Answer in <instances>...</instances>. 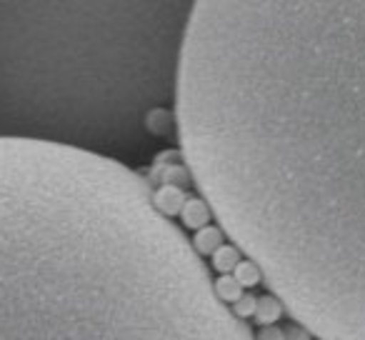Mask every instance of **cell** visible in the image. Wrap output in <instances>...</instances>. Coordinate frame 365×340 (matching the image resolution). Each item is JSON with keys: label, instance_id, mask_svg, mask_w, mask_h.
<instances>
[{"label": "cell", "instance_id": "obj_10", "mask_svg": "<svg viewBox=\"0 0 365 340\" xmlns=\"http://www.w3.org/2000/svg\"><path fill=\"white\" fill-rule=\"evenodd\" d=\"M255 308H258V298H255V295H245V293H243V298H240L238 303L230 305L233 315L238 320H243V323H248V318H253Z\"/></svg>", "mask_w": 365, "mask_h": 340}, {"label": "cell", "instance_id": "obj_11", "mask_svg": "<svg viewBox=\"0 0 365 340\" xmlns=\"http://www.w3.org/2000/svg\"><path fill=\"white\" fill-rule=\"evenodd\" d=\"M255 340H285V330L278 328V325H263Z\"/></svg>", "mask_w": 365, "mask_h": 340}, {"label": "cell", "instance_id": "obj_3", "mask_svg": "<svg viewBox=\"0 0 365 340\" xmlns=\"http://www.w3.org/2000/svg\"><path fill=\"white\" fill-rule=\"evenodd\" d=\"M198 0H38L33 125L43 140L120 160L175 103Z\"/></svg>", "mask_w": 365, "mask_h": 340}, {"label": "cell", "instance_id": "obj_5", "mask_svg": "<svg viewBox=\"0 0 365 340\" xmlns=\"http://www.w3.org/2000/svg\"><path fill=\"white\" fill-rule=\"evenodd\" d=\"M240 260H243V253H240V250L235 248L233 243H230V245L223 243L213 255H210V263H213V268L218 270L220 275H230Z\"/></svg>", "mask_w": 365, "mask_h": 340}, {"label": "cell", "instance_id": "obj_8", "mask_svg": "<svg viewBox=\"0 0 365 340\" xmlns=\"http://www.w3.org/2000/svg\"><path fill=\"white\" fill-rule=\"evenodd\" d=\"M230 275H233V278L238 280V283L243 285V288H255L258 283H263V273H260V268L255 263H250L248 258L240 260V263L235 265V270Z\"/></svg>", "mask_w": 365, "mask_h": 340}, {"label": "cell", "instance_id": "obj_7", "mask_svg": "<svg viewBox=\"0 0 365 340\" xmlns=\"http://www.w3.org/2000/svg\"><path fill=\"white\" fill-rule=\"evenodd\" d=\"M213 285H215V295H218L225 305H233V303H238V300L243 298L245 288L233 278V275H220L218 280H213Z\"/></svg>", "mask_w": 365, "mask_h": 340}, {"label": "cell", "instance_id": "obj_4", "mask_svg": "<svg viewBox=\"0 0 365 340\" xmlns=\"http://www.w3.org/2000/svg\"><path fill=\"white\" fill-rule=\"evenodd\" d=\"M283 303H280L275 295H268L265 293L263 298H258V308H255V315L253 320L260 325H273L278 323L280 318H283Z\"/></svg>", "mask_w": 365, "mask_h": 340}, {"label": "cell", "instance_id": "obj_6", "mask_svg": "<svg viewBox=\"0 0 365 340\" xmlns=\"http://www.w3.org/2000/svg\"><path fill=\"white\" fill-rule=\"evenodd\" d=\"M190 243H193V248L198 250V255L203 258L205 253L213 255L215 250H218L220 245L225 243V233L220 228H213V225H210V228H200V233L195 235Z\"/></svg>", "mask_w": 365, "mask_h": 340}, {"label": "cell", "instance_id": "obj_9", "mask_svg": "<svg viewBox=\"0 0 365 340\" xmlns=\"http://www.w3.org/2000/svg\"><path fill=\"white\" fill-rule=\"evenodd\" d=\"M210 218V210L203 200H188L185 208H182V220L188 228H203Z\"/></svg>", "mask_w": 365, "mask_h": 340}, {"label": "cell", "instance_id": "obj_12", "mask_svg": "<svg viewBox=\"0 0 365 340\" xmlns=\"http://www.w3.org/2000/svg\"><path fill=\"white\" fill-rule=\"evenodd\" d=\"M313 340H315V338H313Z\"/></svg>", "mask_w": 365, "mask_h": 340}, {"label": "cell", "instance_id": "obj_1", "mask_svg": "<svg viewBox=\"0 0 365 340\" xmlns=\"http://www.w3.org/2000/svg\"><path fill=\"white\" fill-rule=\"evenodd\" d=\"M173 113L270 295L315 340H365V0H198Z\"/></svg>", "mask_w": 365, "mask_h": 340}, {"label": "cell", "instance_id": "obj_2", "mask_svg": "<svg viewBox=\"0 0 365 340\" xmlns=\"http://www.w3.org/2000/svg\"><path fill=\"white\" fill-rule=\"evenodd\" d=\"M0 340H255L123 160L0 135Z\"/></svg>", "mask_w": 365, "mask_h": 340}]
</instances>
